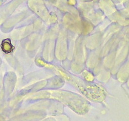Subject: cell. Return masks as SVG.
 <instances>
[{
	"instance_id": "6da1fadb",
	"label": "cell",
	"mask_w": 129,
	"mask_h": 121,
	"mask_svg": "<svg viewBox=\"0 0 129 121\" xmlns=\"http://www.w3.org/2000/svg\"><path fill=\"white\" fill-rule=\"evenodd\" d=\"M2 49L5 53H10L13 51L14 46L11 43V41L10 39H5L2 41V45H1Z\"/></svg>"
}]
</instances>
